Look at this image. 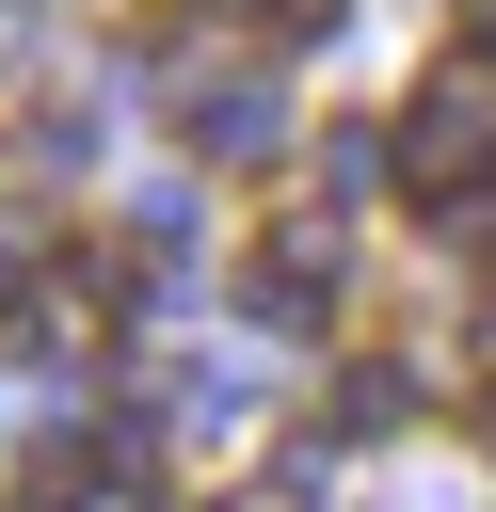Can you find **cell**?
Segmentation results:
<instances>
[{
	"label": "cell",
	"instance_id": "1",
	"mask_svg": "<svg viewBox=\"0 0 496 512\" xmlns=\"http://www.w3.org/2000/svg\"><path fill=\"white\" fill-rule=\"evenodd\" d=\"M240 304L256 320H288V336H336V304H352V224H272L256 256H240Z\"/></svg>",
	"mask_w": 496,
	"mask_h": 512
},
{
	"label": "cell",
	"instance_id": "2",
	"mask_svg": "<svg viewBox=\"0 0 496 512\" xmlns=\"http://www.w3.org/2000/svg\"><path fill=\"white\" fill-rule=\"evenodd\" d=\"M176 144H192V160H256V144H272V80H256V64H192V80H176Z\"/></svg>",
	"mask_w": 496,
	"mask_h": 512
},
{
	"label": "cell",
	"instance_id": "3",
	"mask_svg": "<svg viewBox=\"0 0 496 512\" xmlns=\"http://www.w3.org/2000/svg\"><path fill=\"white\" fill-rule=\"evenodd\" d=\"M400 416H416V368H384V352H352L320 384V432H400Z\"/></svg>",
	"mask_w": 496,
	"mask_h": 512
},
{
	"label": "cell",
	"instance_id": "4",
	"mask_svg": "<svg viewBox=\"0 0 496 512\" xmlns=\"http://www.w3.org/2000/svg\"><path fill=\"white\" fill-rule=\"evenodd\" d=\"M0 320H32V272H16V240H0Z\"/></svg>",
	"mask_w": 496,
	"mask_h": 512
},
{
	"label": "cell",
	"instance_id": "5",
	"mask_svg": "<svg viewBox=\"0 0 496 512\" xmlns=\"http://www.w3.org/2000/svg\"><path fill=\"white\" fill-rule=\"evenodd\" d=\"M480 64H496V0H480Z\"/></svg>",
	"mask_w": 496,
	"mask_h": 512
}]
</instances>
